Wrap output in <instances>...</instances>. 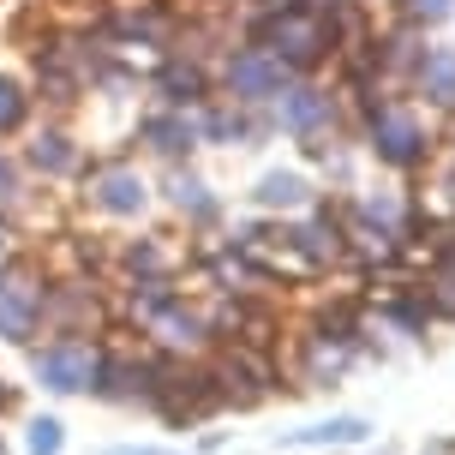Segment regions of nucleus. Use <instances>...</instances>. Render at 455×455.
<instances>
[{
  "label": "nucleus",
  "instance_id": "obj_1",
  "mask_svg": "<svg viewBox=\"0 0 455 455\" xmlns=\"http://www.w3.org/2000/svg\"><path fill=\"white\" fill-rule=\"evenodd\" d=\"M258 36H264V54H275L282 67H312L318 54H330V48H336V30H330V19L306 12V6L270 12V19L258 24Z\"/></svg>",
  "mask_w": 455,
  "mask_h": 455
},
{
  "label": "nucleus",
  "instance_id": "obj_2",
  "mask_svg": "<svg viewBox=\"0 0 455 455\" xmlns=\"http://www.w3.org/2000/svg\"><path fill=\"white\" fill-rule=\"evenodd\" d=\"M365 126H371V150H378V162H389V168H413V162H426V150H432L426 126H419L408 108L371 102V108H365Z\"/></svg>",
  "mask_w": 455,
  "mask_h": 455
},
{
  "label": "nucleus",
  "instance_id": "obj_3",
  "mask_svg": "<svg viewBox=\"0 0 455 455\" xmlns=\"http://www.w3.org/2000/svg\"><path fill=\"white\" fill-rule=\"evenodd\" d=\"M96 354H102V347H91L84 336H60V341H48V347L30 354V371H36V384L54 389V395H78V389H91Z\"/></svg>",
  "mask_w": 455,
  "mask_h": 455
},
{
  "label": "nucleus",
  "instance_id": "obj_4",
  "mask_svg": "<svg viewBox=\"0 0 455 455\" xmlns=\"http://www.w3.org/2000/svg\"><path fill=\"white\" fill-rule=\"evenodd\" d=\"M270 102H275V126L294 132V138H323L336 126V102L318 84H282Z\"/></svg>",
  "mask_w": 455,
  "mask_h": 455
},
{
  "label": "nucleus",
  "instance_id": "obj_5",
  "mask_svg": "<svg viewBox=\"0 0 455 455\" xmlns=\"http://www.w3.org/2000/svg\"><path fill=\"white\" fill-rule=\"evenodd\" d=\"M282 84H288V67L275 54H264V48H240L228 60V91H234V102H270Z\"/></svg>",
  "mask_w": 455,
  "mask_h": 455
},
{
  "label": "nucleus",
  "instance_id": "obj_6",
  "mask_svg": "<svg viewBox=\"0 0 455 455\" xmlns=\"http://www.w3.org/2000/svg\"><path fill=\"white\" fill-rule=\"evenodd\" d=\"M43 323V288L24 275H0V341H30Z\"/></svg>",
  "mask_w": 455,
  "mask_h": 455
},
{
  "label": "nucleus",
  "instance_id": "obj_7",
  "mask_svg": "<svg viewBox=\"0 0 455 455\" xmlns=\"http://www.w3.org/2000/svg\"><path fill=\"white\" fill-rule=\"evenodd\" d=\"M144 198H150V186L138 180L132 168H102L91 180V204L102 210V216H138Z\"/></svg>",
  "mask_w": 455,
  "mask_h": 455
},
{
  "label": "nucleus",
  "instance_id": "obj_8",
  "mask_svg": "<svg viewBox=\"0 0 455 455\" xmlns=\"http://www.w3.org/2000/svg\"><path fill=\"white\" fill-rule=\"evenodd\" d=\"M413 78H419V91L432 96V102L455 108V48H426L419 67H413Z\"/></svg>",
  "mask_w": 455,
  "mask_h": 455
},
{
  "label": "nucleus",
  "instance_id": "obj_9",
  "mask_svg": "<svg viewBox=\"0 0 455 455\" xmlns=\"http://www.w3.org/2000/svg\"><path fill=\"white\" fill-rule=\"evenodd\" d=\"M156 91H162L168 108H192V102H204V96H210V78L198 67H186V60H168L162 78H156Z\"/></svg>",
  "mask_w": 455,
  "mask_h": 455
},
{
  "label": "nucleus",
  "instance_id": "obj_10",
  "mask_svg": "<svg viewBox=\"0 0 455 455\" xmlns=\"http://www.w3.org/2000/svg\"><path fill=\"white\" fill-rule=\"evenodd\" d=\"M365 432H371L365 419L341 413V419H318V426H306V432H282V443H294V450H323V443H360Z\"/></svg>",
  "mask_w": 455,
  "mask_h": 455
},
{
  "label": "nucleus",
  "instance_id": "obj_11",
  "mask_svg": "<svg viewBox=\"0 0 455 455\" xmlns=\"http://www.w3.org/2000/svg\"><path fill=\"white\" fill-rule=\"evenodd\" d=\"M144 138H150L168 162H180V156H192L198 126H192V120H180V114H150V120H144Z\"/></svg>",
  "mask_w": 455,
  "mask_h": 455
},
{
  "label": "nucleus",
  "instance_id": "obj_12",
  "mask_svg": "<svg viewBox=\"0 0 455 455\" xmlns=\"http://www.w3.org/2000/svg\"><path fill=\"white\" fill-rule=\"evenodd\" d=\"M288 251H299L306 264H330V258H341V228L336 222H306L288 234Z\"/></svg>",
  "mask_w": 455,
  "mask_h": 455
},
{
  "label": "nucleus",
  "instance_id": "obj_13",
  "mask_svg": "<svg viewBox=\"0 0 455 455\" xmlns=\"http://www.w3.org/2000/svg\"><path fill=\"white\" fill-rule=\"evenodd\" d=\"M156 336L168 341V347H204V341H210V323L198 318V312H186L180 299H174V306L156 318Z\"/></svg>",
  "mask_w": 455,
  "mask_h": 455
},
{
  "label": "nucleus",
  "instance_id": "obj_14",
  "mask_svg": "<svg viewBox=\"0 0 455 455\" xmlns=\"http://www.w3.org/2000/svg\"><path fill=\"white\" fill-rule=\"evenodd\" d=\"M168 198H174V210L192 216V222H216V198H210V186L198 180V174H174Z\"/></svg>",
  "mask_w": 455,
  "mask_h": 455
},
{
  "label": "nucleus",
  "instance_id": "obj_15",
  "mask_svg": "<svg viewBox=\"0 0 455 455\" xmlns=\"http://www.w3.org/2000/svg\"><path fill=\"white\" fill-rule=\"evenodd\" d=\"M306 198H312V186L299 180V174H264L258 180V204L264 210H299Z\"/></svg>",
  "mask_w": 455,
  "mask_h": 455
},
{
  "label": "nucleus",
  "instance_id": "obj_16",
  "mask_svg": "<svg viewBox=\"0 0 455 455\" xmlns=\"http://www.w3.org/2000/svg\"><path fill=\"white\" fill-rule=\"evenodd\" d=\"M30 168H43V174H72V168H78V150H72L60 132H36V144H30Z\"/></svg>",
  "mask_w": 455,
  "mask_h": 455
},
{
  "label": "nucleus",
  "instance_id": "obj_17",
  "mask_svg": "<svg viewBox=\"0 0 455 455\" xmlns=\"http://www.w3.org/2000/svg\"><path fill=\"white\" fill-rule=\"evenodd\" d=\"M341 371H347V354L330 347V336H312V360H306V378L312 384H336Z\"/></svg>",
  "mask_w": 455,
  "mask_h": 455
},
{
  "label": "nucleus",
  "instance_id": "obj_18",
  "mask_svg": "<svg viewBox=\"0 0 455 455\" xmlns=\"http://www.w3.org/2000/svg\"><path fill=\"white\" fill-rule=\"evenodd\" d=\"M60 443H67V426H60L54 413L30 419V437H24V450H30V455H60Z\"/></svg>",
  "mask_w": 455,
  "mask_h": 455
},
{
  "label": "nucleus",
  "instance_id": "obj_19",
  "mask_svg": "<svg viewBox=\"0 0 455 455\" xmlns=\"http://www.w3.org/2000/svg\"><path fill=\"white\" fill-rule=\"evenodd\" d=\"M120 264H126V270H138V275H162V270H168V251H162L156 240H138V246L120 251Z\"/></svg>",
  "mask_w": 455,
  "mask_h": 455
},
{
  "label": "nucleus",
  "instance_id": "obj_20",
  "mask_svg": "<svg viewBox=\"0 0 455 455\" xmlns=\"http://www.w3.org/2000/svg\"><path fill=\"white\" fill-rule=\"evenodd\" d=\"M19 120H24V96H19L12 78H0V132H12Z\"/></svg>",
  "mask_w": 455,
  "mask_h": 455
},
{
  "label": "nucleus",
  "instance_id": "obj_21",
  "mask_svg": "<svg viewBox=\"0 0 455 455\" xmlns=\"http://www.w3.org/2000/svg\"><path fill=\"white\" fill-rule=\"evenodd\" d=\"M455 12V0H408V24H443Z\"/></svg>",
  "mask_w": 455,
  "mask_h": 455
},
{
  "label": "nucleus",
  "instance_id": "obj_22",
  "mask_svg": "<svg viewBox=\"0 0 455 455\" xmlns=\"http://www.w3.org/2000/svg\"><path fill=\"white\" fill-rule=\"evenodd\" d=\"M389 318L402 323V330H426V306H419V299H395V306H389Z\"/></svg>",
  "mask_w": 455,
  "mask_h": 455
},
{
  "label": "nucleus",
  "instance_id": "obj_23",
  "mask_svg": "<svg viewBox=\"0 0 455 455\" xmlns=\"http://www.w3.org/2000/svg\"><path fill=\"white\" fill-rule=\"evenodd\" d=\"M437 306H443V318H455V275L437 282Z\"/></svg>",
  "mask_w": 455,
  "mask_h": 455
},
{
  "label": "nucleus",
  "instance_id": "obj_24",
  "mask_svg": "<svg viewBox=\"0 0 455 455\" xmlns=\"http://www.w3.org/2000/svg\"><path fill=\"white\" fill-rule=\"evenodd\" d=\"M12 192H19V168L0 156V198H12Z\"/></svg>",
  "mask_w": 455,
  "mask_h": 455
},
{
  "label": "nucleus",
  "instance_id": "obj_25",
  "mask_svg": "<svg viewBox=\"0 0 455 455\" xmlns=\"http://www.w3.org/2000/svg\"><path fill=\"white\" fill-rule=\"evenodd\" d=\"M108 455H180V450H150V443H126V450H108Z\"/></svg>",
  "mask_w": 455,
  "mask_h": 455
},
{
  "label": "nucleus",
  "instance_id": "obj_26",
  "mask_svg": "<svg viewBox=\"0 0 455 455\" xmlns=\"http://www.w3.org/2000/svg\"><path fill=\"white\" fill-rule=\"evenodd\" d=\"M12 246V228H6V216H0V251Z\"/></svg>",
  "mask_w": 455,
  "mask_h": 455
},
{
  "label": "nucleus",
  "instance_id": "obj_27",
  "mask_svg": "<svg viewBox=\"0 0 455 455\" xmlns=\"http://www.w3.org/2000/svg\"><path fill=\"white\" fill-rule=\"evenodd\" d=\"M0 455H6V450H0Z\"/></svg>",
  "mask_w": 455,
  "mask_h": 455
}]
</instances>
